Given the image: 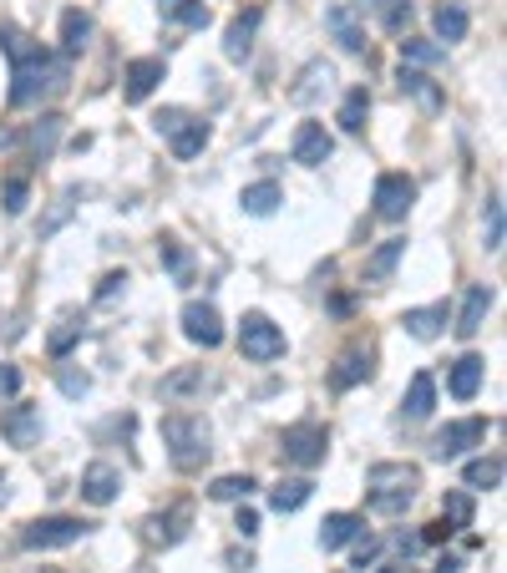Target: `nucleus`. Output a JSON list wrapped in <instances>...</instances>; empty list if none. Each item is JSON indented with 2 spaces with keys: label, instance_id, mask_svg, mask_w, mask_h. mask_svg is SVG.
I'll list each match as a JSON object with an SVG mask.
<instances>
[{
  "label": "nucleus",
  "instance_id": "ddd939ff",
  "mask_svg": "<svg viewBox=\"0 0 507 573\" xmlns=\"http://www.w3.org/2000/svg\"><path fill=\"white\" fill-rule=\"evenodd\" d=\"M188 523H193V507L188 503H173L168 513H153V518L143 523L147 528V543H162V548H173L188 538Z\"/></svg>",
  "mask_w": 507,
  "mask_h": 573
},
{
  "label": "nucleus",
  "instance_id": "a211bd4d",
  "mask_svg": "<svg viewBox=\"0 0 507 573\" xmlns=\"http://www.w3.org/2000/svg\"><path fill=\"white\" fill-rule=\"evenodd\" d=\"M371 371H375V366H371V350H365V346H350V350H340V360L330 366V386H335V391H350V386H361Z\"/></svg>",
  "mask_w": 507,
  "mask_h": 573
},
{
  "label": "nucleus",
  "instance_id": "864d4df0",
  "mask_svg": "<svg viewBox=\"0 0 507 573\" xmlns=\"http://www.w3.org/2000/svg\"><path fill=\"white\" fill-rule=\"evenodd\" d=\"M228 569H234V573H249L254 559H249V553H228Z\"/></svg>",
  "mask_w": 507,
  "mask_h": 573
},
{
  "label": "nucleus",
  "instance_id": "9d476101",
  "mask_svg": "<svg viewBox=\"0 0 507 573\" xmlns=\"http://www.w3.org/2000/svg\"><path fill=\"white\" fill-rule=\"evenodd\" d=\"M290 153H294V162H300V168H320V162H330L335 137L325 133V122H300V127H294Z\"/></svg>",
  "mask_w": 507,
  "mask_h": 573
},
{
  "label": "nucleus",
  "instance_id": "f3484780",
  "mask_svg": "<svg viewBox=\"0 0 507 573\" xmlns=\"http://www.w3.org/2000/svg\"><path fill=\"white\" fill-rule=\"evenodd\" d=\"M117 493H122V472L112 462H92L87 472H81V497H87L92 507H108Z\"/></svg>",
  "mask_w": 507,
  "mask_h": 573
},
{
  "label": "nucleus",
  "instance_id": "bf43d9fd",
  "mask_svg": "<svg viewBox=\"0 0 507 573\" xmlns=\"http://www.w3.org/2000/svg\"><path fill=\"white\" fill-rule=\"evenodd\" d=\"M143 573H147V569H143Z\"/></svg>",
  "mask_w": 507,
  "mask_h": 573
},
{
  "label": "nucleus",
  "instance_id": "09e8293b",
  "mask_svg": "<svg viewBox=\"0 0 507 573\" xmlns=\"http://www.w3.org/2000/svg\"><path fill=\"white\" fill-rule=\"evenodd\" d=\"M71 199H77V193H67V199L56 203V209H52V218H46V224H41V234H56V228L67 224V218H71Z\"/></svg>",
  "mask_w": 507,
  "mask_h": 573
},
{
  "label": "nucleus",
  "instance_id": "f257e3e1",
  "mask_svg": "<svg viewBox=\"0 0 507 573\" xmlns=\"http://www.w3.org/2000/svg\"><path fill=\"white\" fill-rule=\"evenodd\" d=\"M0 46L11 56V108H36L46 92L67 87V56H52L41 41H31L26 31L5 26Z\"/></svg>",
  "mask_w": 507,
  "mask_h": 573
},
{
  "label": "nucleus",
  "instance_id": "de8ad7c7",
  "mask_svg": "<svg viewBox=\"0 0 507 573\" xmlns=\"http://www.w3.org/2000/svg\"><path fill=\"white\" fill-rule=\"evenodd\" d=\"M26 178H11V183H5V214H21V209H26Z\"/></svg>",
  "mask_w": 507,
  "mask_h": 573
},
{
  "label": "nucleus",
  "instance_id": "7ed1b4c3",
  "mask_svg": "<svg viewBox=\"0 0 507 573\" xmlns=\"http://www.w3.org/2000/svg\"><path fill=\"white\" fill-rule=\"evenodd\" d=\"M214 441V431H209V422L193 412H173L162 416V447H168V462L178 467V472H199L203 462H209V447Z\"/></svg>",
  "mask_w": 507,
  "mask_h": 573
},
{
  "label": "nucleus",
  "instance_id": "72a5a7b5",
  "mask_svg": "<svg viewBox=\"0 0 507 573\" xmlns=\"http://www.w3.org/2000/svg\"><path fill=\"white\" fill-rule=\"evenodd\" d=\"M365 117H371V92L356 87V92H346V102H340V127H346V133H361Z\"/></svg>",
  "mask_w": 507,
  "mask_h": 573
},
{
  "label": "nucleus",
  "instance_id": "a18cd8bd",
  "mask_svg": "<svg viewBox=\"0 0 507 573\" xmlns=\"http://www.w3.org/2000/svg\"><path fill=\"white\" fill-rule=\"evenodd\" d=\"M183 122H188V112H183V108H162L158 117H153V127H158V137H173L178 127H183Z\"/></svg>",
  "mask_w": 507,
  "mask_h": 573
},
{
  "label": "nucleus",
  "instance_id": "2f4dec72",
  "mask_svg": "<svg viewBox=\"0 0 507 573\" xmlns=\"http://www.w3.org/2000/svg\"><path fill=\"white\" fill-rule=\"evenodd\" d=\"M309 493H315V482L309 478H284L274 493H269V507L274 513H300V507L309 503Z\"/></svg>",
  "mask_w": 507,
  "mask_h": 573
},
{
  "label": "nucleus",
  "instance_id": "a878e982",
  "mask_svg": "<svg viewBox=\"0 0 507 573\" xmlns=\"http://www.w3.org/2000/svg\"><path fill=\"white\" fill-rule=\"evenodd\" d=\"M244 214H254V218H269V214H274V209H280V203H284V188L280 183H274V178H264V183H249V188H244Z\"/></svg>",
  "mask_w": 507,
  "mask_h": 573
},
{
  "label": "nucleus",
  "instance_id": "c756f323",
  "mask_svg": "<svg viewBox=\"0 0 507 573\" xmlns=\"http://www.w3.org/2000/svg\"><path fill=\"white\" fill-rule=\"evenodd\" d=\"M330 81H335L330 61H309V67L300 71V87H290V97L300 102V108H309V102H315V97H320L325 87H330Z\"/></svg>",
  "mask_w": 507,
  "mask_h": 573
},
{
  "label": "nucleus",
  "instance_id": "cd10ccee",
  "mask_svg": "<svg viewBox=\"0 0 507 573\" xmlns=\"http://www.w3.org/2000/svg\"><path fill=\"white\" fill-rule=\"evenodd\" d=\"M168 147H173V158H178V162H188V158H199L203 147H209V122H199V117H188L183 127H178V133L168 137Z\"/></svg>",
  "mask_w": 507,
  "mask_h": 573
},
{
  "label": "nucleus",
  "instance_id": "c85d7f7f",
  "mask_svg": "<svg viewBox=\"0 0 507 573\" xmlns=\"http://www.w3.org/2000/svg\"><path fill=\"white\" fill-rule=\"evenodd\" d=\"M92 41V15L87 11H61V56H81Z\"/></svg>",
  "mask_w": 507,
  "mask_h": 573
},
{
  "label": "nucleus",
  "instance_id": "603ef678",
  "mask_svg": "<svg viewBox=\"0 0 507 573\" xmlns=\"http://www.w3.org/2000/svg\"><path fill=\"white\" fill-rule=\"evenodd\" d=\"M15 386H21V371L0 360V396H15Z\"/></svg>",
  "mask_w": 507,
  "mask_h": 573
},
{
  "label": "nucleus",
  "instance_id": "a19ab883",
  "mask_svg": "<svg viewBox=\"0 0 507 573\" xmlns=\"http://www.w3.org/2000/svg\"><path fill=\"white\" fill-rule=\"evenodd\" d=\"M77 340H81V325H77V321H61V325L52 330V340H46V346H52L56 360H67V350L77 346Z\"/></svg>",
  "mask_w": 507,
  "mask_h": 573
},
{
  "label": "nucleus",
  "instance_id": "5701e85b",
  "mask_svg": "<svg viewBox=\"0 0 507 573\" xmlns=\"http://www.w3.org/2000/svg\"><path fill=\"white\" fill-rule=\"evenodd\" d=\"M361 528H365L361 513H330V518L320 523V548H325V553H335V548H346L350 538L361 533Z\"/></svg>",
  "mask_w": 507,
  "mask_h": 573
},
{
  "label": "nucleus",
  "instance_id": "37998d69",
  "mask_svg": "<svg viewBox=\"0 0 507 573\" xmlns=\"http://www.w3.org/2000/svg\"><path fill=\"white\" fill-rule=\"evenodd\" d=\"M122 290H127V269H112V274H102V284H97V305H112Z\"/></svg>",
  "mask_w": 507,
  "mask_h": 573
},
{
  "label": "nucleus",
  "instance_id": "dca6fc26",
  "mask_svg": "<svg viewBox=\"0 0 507 573\" xmlns=\"http://www.w3.org/2000/svg\"><path fill=\"white\" fill-rule=\"evenodd\" d=\"M168 77V67H162L158 56H137L133 67H127V87H122V97H127V102H147V97L158 92V81Z\"/></svg>",
  "mask_w": 507,
  "mask_h": 573
},
{
  "label": "nucleus",
  "instance_id": "f704fd0d",
  "mask_svg": "<svg viewBox=\"0 0 507 573\" xmlns=\"http://www.w3.org/2000/svg\"><path fill=\"white\" fill-rule=\"evenodd\" d=\"M462 482L467 487H503V457H477V462H467V472H462Z\"/></svg>",
  "mask_w": 507,
  "mask_h": 573
},
{
  "label": "nucleus",
  "instance_id": "7c9ffc66",
  "mask_svg": "<svg viewBox=\"0 0 507 573\" xmlns=\"http://www.w3.org/2000/svg\"><path fill=\"white\" fill-rule=\"evenodd\" d=\"M209 386V375H203V366H183V371L162 375V401H183V396H199V391Z\"/></svg>",
  "mask_w": 507,
  "mask_h": 573
},
{
  "label": "nucleus",
  "instance_id": "393cba45",
  "mask_svg": "<svg viewBox=\"0 0 507 573\" xmlns=\"http://www.w3.org/2000/svg\"><path fill=\"white\" fill-rule=\"evenodd\" d=\"M401 254H406V239H386V244H375V254H371V259H365V284H386L391 274H396Z\"/></svg>",
  "mask_w": 507,
  "mask_h": 573
},
{
  "label": "nucleus",
  "instance_id": "5fc2aeb1",
  "mask_svg": "<svg viewBox=\"0 0 507 573\" xmlns=\"http://www.w3.org/2000/svg\"><path fill=\"white\" fill-rule=\"evenodd\" d=\"M396 548H401V553H406V559H412L416 548H421V538H406V533H401V538H396Z\"/></svg>",
  "mask_w": 507,
  "mask_h": 573
},
{
  "label": "nucleus",
  "instance_id": "6ab92c4d",
  "mask_svg": "<svg viewBox=\"0 0 507 573\" xmlns=\"http://www.w3.org/2000/svg\"><path fill=\"white\" fill-rule=\"evenodd\" d=\"M431 406H437V381H431V371H416L406 396H401V416L406 422H427Z\"/></svg>",
  "mask_w": 507,
  "mask_h": 573
},
{
  "label": "nucleus",
  "instance_id": "9b49d317",
  "mask_svg": "<svg viewBox=\"0 0 507 573\" xmlns=\"http://www.w3.org/2000/svg\"><path fill=\"white\" fill-rule=\"evenodd\" d=\"M41 406H26V401H15L0 412V437L11 441V447H36L41 441Z\"/></svg>",
  "mask_w": 507,
  "mask_h": 573
},
{
  "label": "nucleus",
  "instance_id": "2eb2a0df",
  "mask_svg": "<svg viewBox=\"0 0 507 573\" xmlns=\"http://www.w3.org/2000/svg\"><path fill=\"white\" fill-rule=\"evenodd\" d=\"M259 21H264V11H259V5H249V11H239L234 21H228V31H224V56H228V61H249Z\"/></svg>",
  "mask_w": 507,
  "mask_h": 573
},
{
  "label": "nucleus",
  "instance_id": "0eeeda50",
  "mask_svg": "<svg viewBox=\"0 0 507 573\" xmlns=\"http://www.w3.org/2000/svg\"><path fill=\"white\" fill-rule=\"evenodd\" d=\"M412 203H416V178H406V173H381L375 178V218L401 224V218L412 214Z\"/></svg>",
  "mask_w": 507,
  "mask_h": 573
},
{
  "label": "nucleus",
  "instance_id": "4d7b16f0",
  "mask_svg": "<svg viewBox=\"0 0 507 573\" xmlns=\"http://www.w3.org/2000/svg\"><path fill=\"white\" fill-rule=\"evenodd\" d=\"M0 493H5V472H0Z\"/></svg>",
  "mask_w": 507,
  "mask_h": 573
},
{
  "label": "nucleus",
  "instance_id": "c03bdc74",
  "mask_svg": "<svg viewBox=\"0 0 507 573\" xmlns=\"http://www.w3.org/2000/svg\"><path fill=\"white\" fill-rule=\"evenodd\" d=\"M158 254H162V265H168V269L178 274V280L188 284V254L178 249V239H162V244H158Z\"/></svg>",
  "mask_w": 507,
  "mask_h": 573
},
{
  "label": "nucleus",
  "instance_id": "bb28decb",
  "mask_svg": "<svg viewBox=\"0 0 507 573\" xmlns=\"http://www.w3.org/2000/svg\"><path fill=\"white\" fill-rule=\"evenodd\" d=\"M447 321H452V315H447V305H421V310H406V315H401V325H406L416 340H437Z\"/></svg>",
  "mask_w": 507,
  "mask_h": 573
},
{
  "label": "nucleus",
  "instance_id": "6e6d98bb",
  "mask_svg": "<svg viewBox=\"0 0 507 573\" xmlns=\"http://www.w3.org/2000/svg\"><path fill=\"white\" fill-rule=\"evenodd\" d=\"M457 569H462V563H457V559H452V553H447V559H441V563H437V569H431V573H457Z\"/></svg>",
  "mask_w": 507,
  "mask_h": 573
},
{
  "label": "nucleus",
  "instance_id": "e433bc0d",
  "mask_svg": "<svg viewBox=\"0 0 507 573\" xmlns=\"http://www.w3.org/2000/svg\"><path fill=\"white\" fill-rule=\"evenodd\" d=\"M441 518L452 523V533L472 528V493H447L441 497Z\"/></svg>",
  "mask_w": 507,
  "mask_h": 573
},
{
  "label": "nucleus",
  "instance_id": "58836bf2",
  "mask_svg": "<svg viewBox=\"0 0 507 573\" xmlns=\"http://www.w3.org/2000/svg\"><path fill=\"white\" fill-rule=\"evenodd\" d=\"M56 386H61V396L81 401V396H87V391H92V375H87V371H77V366H61V371H56Z\"/></svg>",
  "mask_w": 507,
  "mask_h": 573
},
{
  "label": "nucleus",
  "instance_id": "f8f14e48",
  "mask_svg": "<svg viewBox=\"0 0 507 573\" xmlns=\"http://www.w3.org/2000/svg\"><path fill=\"white\" fill-rule=\"evenodd\" d=\"M325 31H330L346 52L361 56L365 52V26H361V11L350 5V0H335V5H325Z\"/></svg>",
  "mask_w": 507,
  "mask_h": 573
},
{
  "label": "nucleus",
  "instance_id": "423d86ee",
  "mask_svg": "<svg viewBox=\"0 0 507 573\" xmlns=\"http://www.w3.org/2000/svg\"><path fill=\"white\" fill-rule=\"evenodd\" d=\"M87 533H92V523H81V518H36V523H26V528H21V543L46 553V548L81 543Z\"/></svg>",
  "mask_w": 507,
  "mask_h": 573
},
{
  "label": "nucleus",
  "instance_id": "39448f33",
  "mask_svg": "<svg viewBox=\"0 0 507 573\" xmlns=\"http://www.w3.org/2000/svg\"><path fill=\"white\" fill-rule=\"evenodd\" d=\"M280 452H284V462H294V467H320L325 452H330V431H325L320 422H294V427H284Z\"/></svg>",
  "mask_w": 507,
  "mask_h": 573
},
{
  "label": "nucleus",
  "instance_id": "13d9d810",
  "mask_svg": "<svg viewBox=\"0 0 507 573\" xmlns=\"http://www.w3.org/2000/svg\"><path fill=\"white\" fill-rule=\"evenodd\" d=\"M375 573H396V569H375Z\"/></svg>",
  "mask_w": 507,
  "mask_h": 573
},
{
  "label": "nucleus",
  "instance_id": "6e6552de",
  "mask_svg": "<svg viewBox=\"0 0 507 573\" xmlns=\"http://www.w3.org/2000/svg\"><path fill=\"white\" fill-rule=\"evenodd\" d=\"M482 437H487V422H482V416H467V422H447V427L431 437V457H437V462H452V457H462L467 447H477Z\"/></svg>",
  "mask_w": 507,
  "mask_h": 573
},
{
  "label": "nucleus",
  "instance_id": "ea45409f",
  "mask_svg": "<svg viewBox=\"0 0 507 573\" xmlns=\"http://www.w3.org/2000/svg\"><path fill=\"white\" fill-rule=\"evenodd\" d=\"M482 228H487V249H503V199H487V209H482Z\"/></svg>",
  "mask_w": 507,
  "mask_h": 573
},
{
  "label": "nucleus",
  "instance_id": "aec40b11",
  "mask_svg": "<svg viewBox=\"0 0 507 573\" xmlns=\"http://www.w3.org/2000/svg\"><path fill=\"white\" fill-rule=\"evenodd\" d=\"M482 375H487V360H482V356H462L452 366V375H447V391H452L457 401H472L482 391Z\"/></svg>",
  "mask_w": 507,
  "mask_h": 573
},
{
  "label": "nucleus",
  "instance_id": "4468645a",
  "mask_svg": "<svg viewBox=\"0 0 507 573\" xmlns=\"http://www.w3.org/2000/svg\"><path fill=\"white\" fill-rule=\"evenodd\" d=\"M396 87H401L406 97H416V102H421V112H431V117H437V112L447 108V92H441V87H437V81H431L421 67H406V61H401Z\"/></svg>",
  "mask_w": 507,
  "mask_h": 573
},
{
  "label": "nucleus",
  "instance_id": "79ce46f5",
  "mask_svg": "<svg viewBox=\"0 0 507 573\" xmlns=\"http://www.w3.org/2000/svg\"><path fill=\"white\" fill-rule=\"evenodd\" d=\"M412 15H416V5H412V0H391L381 21H386V31H391V36H401V31L412 26Z\"/></svg>",
  "mask_w": 507,
  "mask_h": 573
},
{
  "label": "nucleus",
  "instance_id": "20e7f679",
  "mask_svg": "<svg viewBox=\"0 0 507 573\" xmlns=\"http://www.w3.org/2000/svg\"><path fill=\"white\" fill-rule=\"evenodd\" d=\"M239 350L244 360H259V366H269V360H280L284 350H290V340H284V330L274 321H269L264 310H249L239 325Z\"/></svg>",
  "mask_w": 507,
  "mask_h": 573
},
{
  "label": "nucleus",
  "instance_id": "4c0bfd02",
  "mask_svg": "<svg viewBox=\"0 0 507 573\" xmlns=\"http://www.w3.org/2000/svg\"><path fill=\"white\" fill-rule=\"evenodd\" d=\"M437 36L447 41V46L467 36V11H462V5H441L437 11Z\"/></svg>",
  "mask_w": 507,
  "mask_h": 573
},
{
  "label": "nucleus",
  "instance_id": "4be33fe9",
  "mask_svg": "<svg viewBox=\"0 0 507 573\" xmlns=\"http://www.w3.org/2000/svg\"><path fill=\"white\" fill-rule=\"evenodd\" d=\"M158 11H162V21H178V26H188V31H203L214 21L209 0H158Z\"/></svg>",
  "mask_w": 507,
  "mask_h": 573
},
{
  "label": "nucleus",
  "instance_id": "473e14b6",
  "mask_svg": "<svg viewBox=\"0 0 507 573\" xmlns=\"http://www.w3.org/2000/svg\"><path fill=\"white\" fill-rule=\"evenodd\" d=\"M401 61H406V67H441V61H447V46H441V41L406 36L401 41Z\"/></svg>",
  "mask_w": 507,
  "mask_h": 573
},
{
  "label": "nucleus",
  "instance_id": "8fccbe9b",
  "mask_svg": "<svg viewBox=\"0 0 507 573\" xmlns=\"http://www.w3.org/2000/svg\"><path fill=\"white\" fill-rule=\"evenodd\" d=\"M234 528H239V538H254V533H259V513H254V507H239Z\"/></svg>",
  "mask_w": 507,
  "mask_h": 573
},
{
  "label": "nucleus",
  "instance_id": "49530a36",
  "mask_svg": "<svg viewBox=\"0 0 507 573\" xmlns=\"http://www.w3.org/2000/svg\"><path fill=\"white\" fill-rule=\"evenodd\" d=\"M350 543H356V553H350V563H356V569H365V563H375V553H381V543H375V538L371 533H356V538H350Z\"/></svg>",
  "mask_w": 507,
  "mask_h": 573
},
{
  "label": "nucleus",
  "instance_id": "1a4fd4ad",
  "mask_svg": "<svg viewBox=\"0 0 507 573\" xmlns=\"http://www.w3.org/2000/svg\"><path fill=\"white\" fill-rule=\"evenodd\" d=\"M183 335L203 350H218L224 346V321H218V310L209 305V300H188L183 305Z\"/></svg>",
  "mask_w": 507,
  "mask_h": 573
},
{
  "label": "nucleus",
  "instance_id": "3c124183",
  "mask_svg": "<svg viewBox=\"0 0 507 573\" xmlns=\"http://www.w3.org/2000/svg\"><path fill=\"white\" fill-rule=\"evenodd\" d=\"M452 538V523L447 518H437V523H427V533H421V543H447Z\"/></svg>",
  "mask_w": 507,
  "mask_h": 573
},
{
  "label": "nucleus",
  "instance_id": "f03ea898",
  "mask_svg": "<svg viewBox=\"0 0 507 573\" xmlns=\"http://www.w3.org/2000/svg\"><path fill=\"white\" fill-rule=\"evenodd\" d=\"M416 487H421V467H412V462H375L365 472V503L381 518H401L416 503Z\"/></svg>",
  "mask_w": 507,
  "mask_h": 573
},
{
  "label": "nucleus",
  "instance_id": "b1692460",
  "mask_svg": "<svg viewBox=\"0 0 507 573\" xmlns=\"http://www.w3.org/2000/svg\"><path fill=\"white\" fill-rule=\"evenodd\" d=\"M61 127H67V122L56 117V112H46L41 122H31V133H26V153H31V158H36V162L52 158L56 143H61Z\"/></svg>",
  "mask_w": 507,
  "mask_h": 573
},
{
  "label": "nucleus",
  "instance_id": "c9c22d12",
  "mask_svg": "<svg viewBox=\"0 0 507 573\" xmlns=\"http://www.w3.org/2000/svg\"><path fill=\"white\" fill-rule=\"evenodd\" d=\"M249 493H254L249 472H244V478H239V472H228V478H218L214 487H209V497H214V503H239V497H249Z\"/></svg>",
  "mask_w": 507,
  "mask_h": 573
},
{
  "label": "nucleus",
  "instance_id": "412c9836",
  "mask_svg": "<svg viewBox=\"0 0 507 573\" xmlns=\"http://www.w3.org/2000/svg\"><path fill=\"white\" fill-rule=\"evenodd\" d=\"M487 310H493V284H472L467 305H462V315H457V335L472 340V335L482 330V321H487Z\"/></svg>",
  "mask_w": 507,
  "mask_h": 573
}]
</instances>
